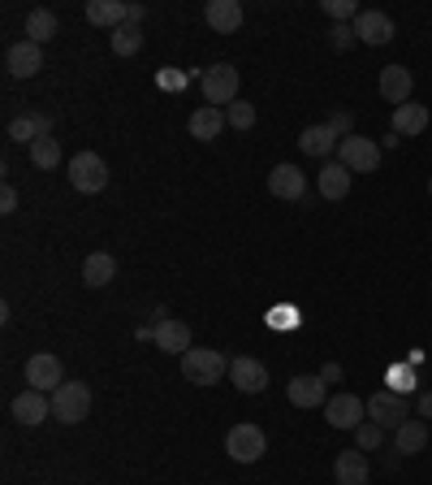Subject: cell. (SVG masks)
Returning a JSON list of instances; mask_svg holds the SVG:
<instances>
[{
	"mask_svg": "<svg viewBox=\"0 0 432 485\" xmlns=\"http://www.w3.org/2000/svg\"><path fill=\"white\" fill-rule=\"evenodd\" d=\"M230 373V360L216 352V347H190L182 355V377L195 385H216L221 377Z\"/></svg>",
	"mask_w": 432,
	"mask_h": 485,
	"instance_id": "6da1fadb",
	"label": "cell"
},
{
	"mask_svg": "<svg viewBox=\"0 0 432 485\" xmlns=\"http://www.w3.org/2000/svg\"><path fill=\"white\" fill-rule=\"evenodd\" d=\"M238 69L230 66V61H221V66H212V69H203V79H200V96L212 109H230L233 100H238Z\"/></svg>",
	"mask_w": 432,
	"mask_h": 485,
	"instance_id": "7a4b0ae2",
	"label": "cell"
},
{
	"mask_svg": "<svg viewBox=\"0 0 432 485\" xmlns=\"http://www.w3.org/2000/svg\"><path fill=\"white\" fill-rule=\"evenodd\" d=\"M225 451H230L233 464H255V459L268 451V438L260 425L242 420V425H233L230 434H225Z\"/></svg>",
	"mask_w": 432,
	"mask_h": 485,
	"instance_id": "3957f363",
	"label": "cell"
},
{
	"mask_svg": "<svg viewBox=\"0 0 432 485\" xmlns=\"http://www.w3.org/2000/svg\"><path fill=\"white\" fill-rule=\"evenodd\" d=\"M337 161L350 169V174H376L381 165V143L367 139V134H350L337 143Z\"/></svg>",
	"mask_w": 432,
	"mask_h": 485,
	"instance_id": "277c9868",
	"label": "cell"
},
{
	"mask_svg": "<svg viewBox=\"0 0 432 485\" xmlns=\"http://www.w3.org/2000/svg\"><path fill=\"white\" fill-rule=\"evenodd\" d=\"M91 412V385L87 382H66L57 395H52V416L61 425H78Z\"/></svg>",
	"mask_w": 432,
	"mask_h": 485,
	"instance_id": "5b68a950",
	"label": "cell"
},
{
	"mask_svg": "<svg viewBox=\"0 0 432 485\" xmlns=\"http://www.w3.org/2000/svg\"><path fill=\"white\" fill-rule=\"evenodd\" d=\"M69 186L83 191V195L104 191V186H108V165H104V156H96V152H78V156L69 161Z\"/></svg>",
	"mask_w": 432,
	"mask_h": 485,
	"instance_id": "8992f818",
	"label": "cell"
},
{
	"mask_svg": "<svg viewBox=\"0 0 432 485\" xmlns=\"http://www.w3.org/2000/svg\"><path fill=\"white\" fill-rule=\"evenodd\" d=\"M22 373H26V385H31V390H44V395H57V390L66 385V368H61V360L52 352H35Z\"/></svg>",
	"mask_w": 432,
	"mask_h": 485,
	"instance_id": "52a82bcc",
	"label": "cell"
},
{
	"mask_svg": "<svg viewBox=\"0 0 432 485\" xmlns=\"http://www.w3.org/2000/svg\"><path fill=\"white\" fill-rule=\"evenodd\" d=\"M367 416H372V425H381V429H394V434H398L402 425L411 420V407H406V399L394 395V390H376V395L367 399Z\"/></svg>",
	"mask_w": 432,
	"mask_h": 485,
	"instance_id": "ba28073f",
	"label": "cell"
},
{
	"mask_svg": "<svg viewBox=\"0 0 432 485\" xmlns=\"http://www.w3.org/2000/svg\"><path fill=\"white\" fill-rule=\"evenodd\" d=\"M350 26H355V39L367 44V48H385V44L394 39V17L381 14V9H364Z\"/></svg>",
	"mask_w": 432,
	"mask_h": 485,
	"instance_id": "9c48e42d",
	"label": "cell"
},
{
	"mask_svg": "<svg viewBox=\"0 0 432 485\" xmlns=\"http://www.w3.org/2000/svg\"><path fill=\"white\" fill-rule=\"evenodd\" d=\"M367 416V403L359 399V395H333L329 403H324V420H329L333 429H359Z\"/></svg>",
	"mask_w": 432,
	"mask_h": 485,
	"instance_id": "30bf717a",
	"label": "cell"
},
{
	"mask_svg": "<svg viewBox=\"0 0 432 485\" xmlns=\"http://www.w3.org/2000/svg\"><path fill=\"white\" fill-rule=\"evenodd\" d=\"M268 195L273 200H307V174L299 165H277L268 174Z\"/></svg>",
	"mask_w": 432,
	"mask_h": 485,
	"instance_id": "8fae6325",
	"label": "cell"
},
{
	"mask_svg": "<svg viewBox=\"0 0 432 485\" xmlns=\"http://www.w3.org/2000/svg\"><path fill=\"white\" fill-rule=\"evenodd\" d=\"M230 382H233V390H242V395H260V390H268V368L260 364V360H251V355H233Z\"/></svg>",
	"mask_w": 432,
	"mask_h": 485,
	"instance_id": "7c38bea8",
	"label": "cell"
},
{
	"mask_svg": "<svg viewBox=\"0 0 432 485\" xmlns=\"http://www.w3.org/2000/svg\"><path fill=\"white\" fill-rule=\"evenodd\" d=\"M52 416V395H44V390H22L14 399V420L17 425H26V429H35V425H44V420Z\"/></svg>",
	"mask_w": 432,
	"mask_h": 485,
	"instance_id": "4fadbf2b",
	"label": "cell"
},
{
	"mask_svg": "<svg viewBox=\"0 0 432 485\" xmlns=\"http://www.w3.org/2000/svg\"><path fill=\"white\" fill-rule=\"evenodd\" d=\"M5 66H9L14 79H35V74L44 69V48L31 44V39H17L14 48L5 52Z\"/></svg>",
	"mask_w": 432,
	"mask_h": 485,
	"instance_id": "5bb4252c",
	"label": "cell"
},
{
	"mask_svg": "<svg viewBox=\"0 0 432 485\" xmlns=\"http://www.w3.org/2000/svg\"><path fill=\"white\" fill-rule=\"evenodd\" d=\"M372 477V464H367V455L355 447V451H337L333 459V481L337 485H367Z\"/></svg>",
	"mask_w": 432,
	"mask_h": 485,
	"instance_id": "9a60e30c",
	"label": "cell"
},
{
	"mask_svg": "<svg viewBox=\"0 0 432 485\" xmlns=\"http://www.w3.org/2000/svg\"><path fill=\"white\" fill-rule=\"evenodd\" d=\"M285 395H290V403H294V407H324V403H329V385L320 382V373H316V377L299 373V377H290Z\"/></svg>",
	"mask_w": 432,
	"mask_h": 485,
	"instance_id": "2e32d148",
	"label": "cell"
},
{
	"mask_svg": "<svg viewBox=\"0 0 432 485\" xmlns=\"http://www.w3.org/2000/svg\"><path fill=\"white\" fill-rule=\"evenodd\" d=\"M151 343L165 355H186L190 352V325H186V321H173V317L156 321V338H151Z\"/></svg>",
	"mask_w": 432,
	"mask_h": 485,
	"instance_id": "e0dca14e",
	"label": "cell"
},
{
	"mask_svg": "<svg viewBox=\"0 0 432 485\" xmlns=\"http://www.w3.org/2000/svg\"><path fill=\"white\" fill-rule=\"evenodd\" d=\"M242 5L238 0H208V9H203V22L212 26L216 35H233L238 26H242Z\"/></svg>",
	"mask_w": 432,
	"mask_h": 485,
	"instance_id": "ac0fdd59",
	"label": "cell"
},
{
	"mask_svg": "<svg viewBox=\"0 0 432 485\" xmlns=\"http://www.w3.org/2000/svg\"><path fill=\"white\" fill-rule=\"evenodd\" d=\"M411 91H416V79H411L406 66H385L381 69V96L394 104V109L411 100Z\"/></svg>",
	"mask_w": 432,
	"mask_h": 485,
	"instance_id": "d6986e66",
	"label": "cell"
},
{
	"mask_svg": "<svg viewBox=\"0 0 432 485\" xmlns=\"http://www.w3.org/2000/svg\"><path fill=\"white\" fill-rule=\"evenodd\" d=\"M87 22L91 26H126L130 22V5L126 0H87Z\"/></svg>",
	"mask_w": 432,
	"mask_h": 485,
	"instance_id": "ffe728a7",
	"label": "cell"
},
{
	"mask_svg": "<svg viewBox=\"0 0 432 485\" xmlns=\"http://www.w3.org/2000/svg\"><path fill=\"white\" fill-rule=\"evenodd\" d=\"M44 134H52L48 113H17V118L9 121V139H14V143H26V148H31L35 139H44Z\"/></svg>",
	"mask_w": 432,
	"mask_h": 485,
	"instance_id": "44dd1931",
	"label": "cell"
},
{
	"mask_svg": "<svg viewBox=\"0 0 432 485\" xmlns=\"http://www.w3.org/2000/svg\"><path fill=\"white\" fill-rule=\"evenodd\" d=\"M316 186H320V195H324V200H346V195H350V169L342 165V161H329V165L320 169Z\"/></svg>",
	"mask_w": 432,
	"mask_h": 485,
	"instance_id": "7402d4cb",
	"label": "cell"
},
{
	"mask_svg": "<svg viewBox=\"0 0 432 485\" xmlns=\"http://www.w3.org/2000/svg\"><path fill=\"white\" fill-rule=\"evenodd\" d=\"M230 121H225V109H212V104H200L195 113H190V134L200 139V143H208V139H216V134L225 131Z\"/></svg>",
	"mask_w": 432,
	"mask_h": 485,
	"instance_id": "603a6c76",
	"label": "cell"
},
{
	"mask_svg": "<svg viewBox=\"0 0 432 485\" xmlns=\"http://www.w3.org/2000/svg\"><path fill=\"white\" fill-rule=\"evenodd\" d=\"M117 278V260L108 256V251H91L83 260V282L91 286V290H104V286Z\"/></svg>",
	"mask_w": 432,
	"mask_h": 485,
	"instance_id": "cb8c5ba5",
	"label": "cell"
},
{
	"mask_svg": "<svg viewBox=\"0 0 432 485\" xmlns=\"http://www.w3.org/2000/svg\"><path fill=\"white\" fill-rule=\"evenodd\" d=\"M337 134H333V126L324 121V126H307V131L299 134V148H303V156H333L337 152Z\"/></svg>",
	"mask_w": 432,
	"mask_h": 485,
	"instance_id": "d4e9b609",
	"label": "cell"
},
{
	"mask_svg": "<svg viewBox=\"0 0 432 485\" xmlns=\"http://www.w3.org/2000/svg\"><path fill=\"white\" fill-rule=\"evenodd\" d=\"M428 109H424V104H416V100H406V104H398V109H394V134H406V139H411V134H424L428 131Z\"/></svg>",
	"mask_w": 432,
	"mask_h": 485,
	"instance_id": "484cf974",
	"label": "cell"
},
{
	"mask_svg": "<svg viewBox=\"0 0 432 485\" xmlns=\"http://www.w3.org/2000/svg\"><path fill=\"white\" fill-rule=\"evenodd\" d=\"M428 438H432V425H428V420H416V416H411L398 429V434H394V442H398L402 455H419L424 447H428Z\"/></svg>",
	"mask_w": 432,
	"mask_h": 485,
	"instance_id": "4316f807",
	"label": "cell"
},
{
	"mask_svg": "<svg viewBox=\"0 0 432 485\" xmlns=\"http://www.w3.org/2000/svg\"><path fill=\"white\" fill-rule=\"evenodd\" d=\"M52 35H57V14H52V9H31V14H26V39L44 48Z\"/></svg>",
	"mask_w": 432,
	"mask_h": 485,
	"instance_id": "83f0119b",
	"label": "cell"
},
{
	"mask_svg": "<svg viewBox=\"0 0 432 485\" xmlns=\"http://www.w3.org/2000/svg\"><path fill=\"white\" fill-rule=\"evenodd\" d=\"M26 152H31V165H35V169H57V165H61V143H57L52 134L35 139Z\"/></svg>",
	"mask_w": 432,
	"mask_h": 485,
	"instance_id": "f1b7e54d",
	"label": "cell"
},
{
	"mask_svg": "<svg viewBox=\"0 0 432 485\" xmlns=\"http://www.w3.org/2000/svg\"><path fill=\"white\" fill-rule=\"evenodd\" d=\"M139 48H143V31H139L134 22L117 26V31H113V52H117V57H134Z\"/></svg>",
	"mask_w": 432,
	"mask_h": 485,
	"instance_id": "f546056e",
	"label": "cell"
},
{
	"mask_svg": "<svg viewBox=\"0 0 432 485\" xmlns=\"http://www.w3.org/2000/svg\"><path fill=\"white\" fill-rule=\"evenodd\" d=\"M225 121H230L233 131H251V126H255V104L233 100L230 109H225Z\"/></svg>",
	"mask_w": 432,
	"mask_h": 485,
	"instance_id": "4dcf8cb0",
	"label": "cell"
},
{
	"mask_svg": "<svg viewBox=\"0 0 432 485\" xmlns=\"http://www.w3.org/2000/svg\"><path fill=\"white\" fill-rule=\"evenodd\" d=\"M381 442H385V429L372 425V420H364V425L355 429V447H359V451H381Z\"/></svg>",
	"mask_w": 432,
	"mask_h": 485,
	"instance_id": "1f68e13d",
	"label": "cell"
},
{
	"mask_svg": "<svg viewBox=\"0 0 432 485\" xmlns=\"http://www.w3.org/2000/svg\"><path fill=\"white\" fill-rule=\"evenodd\" d=\"M355 44H359V39H355V26H350V22H333L329 48H333V52H350Z\"/></svg>",
	"mask_w": 432,
	"mask_h": 485,
	"instance_id": "d6a6232c",
	"label": "cell"
},
{
	"mask_svg": "<svg viewBox=\"0 0 432 485\" xmlns=\"http://www.w3.org/2000/svg\"><path fill=\"white\" fill-rule=\"evenodd\" d=\"M324 14H329L333 22H355L364 9H359L355 0H324Z\"/></svg>",
	"mask_w": 432,
	"mask_h": 485,
	"instance_id": "836d02e7",
	"label": "cell"
},
{
	"mask_svg": "<svg viewBox=\"0 0 432 485\" xmlns=\"http://www.w3.org/2000/svg\"><path fill=\"white\" fill-rule=\"evenodd\" d=\"M329 126H333V134H337V139H350V134H355V118H350V113H333Z\"/></svg>",
	"mask_w": 432,
	"mask_h": 485,
	"instance_id": "e575fe53",
	"label": "cell"
},
{
	"mask_svg": "<svg viewBox=\"0 0 432 485\" xmlns=\"http://www.w3.org/2000/svg\"><path fill=\"white\" fill-rule=\"evenodd\" d=\"M0 213H5V217L17 213V191H14V186H5V191H0Z\"/></svg>",
	"mask_w": 432,
	"mask_h": 485,
	"instance_id": "d590c367",
	"label": "cell"
},
{
	"mask_svg": "<svg viewBox=\"0 0 432 485\" xmlns=\"http://www.w3.org/2000/svg\"><path fill=\"white\" fill-rule=\"evenodd\" d=\"M411 382H416V377H411V373H394V377H389V390H394V395H402V390H411Z\"/></svg>",
	"mask_w": 432,
	"mask_h": 485,
	"instance_id": "8d00e7d4",
	"label": "cell"
},
{
	"mask_svg": "<svg viewBox=\"0 0 432 485\" xmlns=\"http://www.w3.org/2000/svg\"><path fill=\"white\" fill-rule=\"evenodd\" d=\"M416 412L424 420H432V390H424V395H416Z\"/></svg>",
	"mask_w": 432,
	"mask_h": 485,
	"instance_id": "74e56055",
	"label": "cell"
},
{
	"mask_svg": "<svg viewBox=\"0 0 432 485\" xmlns=\"http://www.w3.org/2000/svg\"><path fill=\"white\" fill-rule=\"evenodd\" d=\"M320 382L337 385V382H342V364H324V368H320Z\"/></svg>",
	"mask_w": 432,
	"mask_h": 485,
	"instance_id": "f35d334b",
	"label": "cell"
},
{
	"mask_svg": "<svg viewBox=\"0 0 432 485\" xmlns=\"http://www.w3.org/2000/svg\"><path fill=\"white\" fill-rule=\"evenodd\" d=\"M273 325H294V312H290V308H277V317H273Z\"/></svg>",
	"mask_w": 432,
	"mask_h": 485,
	"instance_id": "ab89813d",
	"label": "cell"
},
{
	"mask_svg": "<svg viewBox=\"0 0 432 485\" xmlns=\"http://www.w3.org/2000/svg\"><path fill=\"white\" fill-rule=\"evenodd\" d=\"M143 17H148V9H143V5H130V22H134V26H139Z\"/></svg>",
	"mask_w": 432,
	"mask_h": 485,
	"instance_id": "60d3db41",
	"label": "cell"
},
{
	"mask_svg": "<svg viewBox=\"0 0 432 485\" xmlns=\"http://www.w3.org/2000/svg\"><path fill=\"white\" fill-rule=\"evenodd\" d=\"M428 191H432V178H428Z\"/></svg>",
	"mask_w": 432,
	"mask_h": 485,
	"instance_id": "b9f144b4",
	"label": "cell"
},
{
	"mask_svg": "<svg viewBox=\"0 0 432 485\" xmlns=\"http://www.w3.org/2000/svg\"><path fill=\"white\" fill-rule=\"evenodd\" d=\"M333 485H337V481H333Z\"/></svg>",
	"mask_w": 432,
	"mask_h": 485,
	"instance_id": "7bdbcfd3",
	"label": "cell"
}]
</instances>
